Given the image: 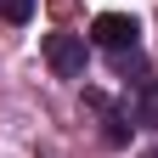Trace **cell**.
I'll return each instance as SVG.
<instances>
[{
  "label": "cell",
  "mask_w": 158,
  "mask_h": 158,
  "mask_svg": "<svg viewBox=\"0 0 158 158\" xmlns=\"http://www.w3.org/2000/svg\"><path fill=\"white\" fill-rule=\"evenodd\" d=\"M45 62H51V73L79 79L85 73V34H45Z\"/></svg>",
  "instance_id": "7a4b0ae2"
},
{
  "label": "cell",
  "mask_w": 158,
  "mask_h": 158,
  "mask_svg": "<svg viewBox=\"0 0 158 158\" xmlns=\"http://www.w3.org/2000/svg\"><path fill=\"white\" fill-rule=\"evenodd\" d=\"M152 158H158V152H152Z\"/></svg>",
  "instance_id": "277c9868"
},
{
  "label": "cell",
  "mask_w": 158,
  "mask_h": 158,
  "mask_svg": "<svg viewBox=\"0 0 158 158\" xmlns=\"http://www.w3.org/2000/svg\"><path fill=\"white\" fill-rule=\"evenodd\" d=\"M0 17H6V23H28V17H34V0H0Z\"/></svg>",
  "instance_id": "3957f363"
},
{
  "label": "cell",
  "mask_w": 158,
  "mask_h": 158,
  "mask_svg": "<svg viewBox=\"0 0 158 158\" xmlns=\"http://www.w3.org/2000/svg\"><path fill=\"white\" fill-rule=\"evenodd\" d=\"M90 40H96V45H107V51H135L141 23H135L130 11H102V17L90 23Z\"/></svg>",
  "instance_id": "6da1fadb"
}]
</instances>
